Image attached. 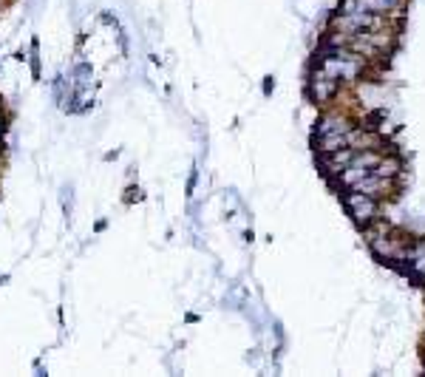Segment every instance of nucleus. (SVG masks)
I'll list each match as a JSON object with an SVG mask.
<instances>
[{"label":"nucleus","mask_w":425,"mask_h":377,"mask_svg":"<svg viewBox=\"0 0 425 377\" xmlns=\"http://www.w3.org/2000/svg\"><path fill=\"white\" fill-rule=\"evenodd\" d=\"M354 153H357L354 148H340V150H332V153H321L318 164H321V170H323L326 176H337V173L352 162Z\"/></svg>","instance_id":"nucleus-3"},{"label":"nucleus","mask_w":425,"mask_h":377,"mask_svg":"<svg viewBox=\"0 0 425 377\" xmlns=\"http://www.w3.org/2000/svg\"><path fill=\"white\" fill-rule=\"evenodd\" d=\"M0 139H4V116H0Z\"/></svg>","instance_id":"nucleus-10"},{"label":"nucleus","mask_w":425,"mask_h":377,"mask_svg":"<svg viewBox=\"0 0 425 377\" xmlns=\"http://www.w3.org/2000/svg\"><path fill=\"white\" fill-rule=\"evenodd\" d=\"M354 125L343 116V114H326V116H321L318 119V131H315V136H323V133H349Z\"/></svg>","instance_id":"nucleus-5"},{"label":"nucleus","mask_w":425,"mask_h":377,"mask_svg":"<svg viewBox=\"0 0 425 377\" xmlns=\"http://www.w3.org/2000/svg\"><path fill=\"white\" fill-rule=\"evenodd\" d=\"M402 170V162L397 156H380V162L371 167V176H383V179H394Z\"/></svg>","instance_id":"nucleus-8"},{"label":"nucleus","mask_w":425,"mask_h":377,"mask_svg":"<svg viewBox=\"0 0 425 377\" xmlns=\"http://www.w3.org/2000/svg\"><path fill=\"white\" fill-rule=\"evenodd\" d=\"M402 4H405V0H357V6L363 12H374V15H391Z\"/></svg>","instance_id":"nucleus-6"},{"label":"nucleus","mask_w":425,"mask_h":377,"mask_svg":"<svg viewBox=\"0 0 425 377\" xmlns=\"http://www.w3.org/2000/svg\"><path fill=\"white\" fill-rule=\"evenodd\" d=\"M349 191H357V193H366V196H371V199H377V196H385L388 191H391V179H383V176H366V179H360V181H354Z\"/></svg>","instance_id":"nucleus-4"},{"label":"nucleus","mask_w":425,"mask_h":377,"mask_svg":"<svg viewBox=\"0 0 425 377\" xmlns=\"http://www.w3.org/2000/svg\"><path fill=\"white\" fill-rule=\"evenodd\" d=\"M315 145H318V153H332V150L349 148V136L346 133H323V136H315Z\"/></svg>","instance_id":"nucleus-7"},{"label":"nucleus","mask_w":425,"mask_h":377,"mask_svg":"<svg viewBox=\"0 0 425 377\" xmlns=\"http://www.w3.org/2000/svg\"><path fill=\"white\" fill-rule=\"evenodd\" d=\"M343 205H346L352 222H354L357 227H363V230L377 219V210H380L377 199H371V196H366V193H357V191L346 193V196H343Z\"/></svg>","instance_id":"nucleus-1"},{"label":"nucleus","mask_w":425,"mask_h":377,"mask_svg":"<svg viewBox=\"0 0 425 377\" xmlns=\"http://www.w3.org/2000/svg\"><path fill=\"white\" fill-rule=\"evenodd\" d=\"M337 88H340V83L332 80V77H326V74L318 68V74H312L309 83H306V97H309L312 102H329V100H335Z\"/></svg>","instance_id":"nucleus-2"},{"label":"nucleus","mask_w":425,"mask_h":377,"mask_svg":"<svg viewBox=\"0 0 425 377\" xmlns=\"http://www.w3.org/2000/svg\"><path fill=\"white\" fill-rule=\"evenodd\" d=\"M133 199H136V202L142 199V191H139V187H128V196H125V202H133Z\"/></svg>","instance_id":"nucleus-9"}]
</instances>
